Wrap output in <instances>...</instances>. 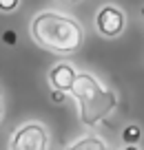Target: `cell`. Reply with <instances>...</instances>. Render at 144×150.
Instances as JSON below:
<instances>
[{"label":"cell","instance_id":"1","mask_svg":"<svg viewBox=\"0 0 144 150\" xmlns=\"http://www.w3.org/2000/svg\"><path fill=\"white\" fill-rule=\"evenodd\" d=\"M31 38L47 51L71 55L80 51L84 31L78 20L69 16H62L58 11H42L31 22Z\"/></svg>","mask_w":144,"mask_h":150},{"label":"cell","instance_id":"2","mask_svg":"<svg viewBox=\"0 0 144 150\" xmlns=\"http://www.w3.org/2000/svg\"><path fill=\"white\" fill-rule=\"evenodd\" d=\"M69 93L78 99L80 119H82V124H87V126H95V124L102 122L104 117H109L113 112V108L117 106L115 93L104 88V86L89 73H78L75 75Z\"/></svg>","mask_w":144,"mask_h":150},{"label":"cell","instance_id":"3","mask_svg":"<svg viewBox=\"0 0 144 150\" xmlns=\"http://www.w3.org/2000/svg\"><path fill=\"white\" fill-rule=\"evenodd\" d=\"M9 150H49V132L42 124L29 122L11 135Z\"/></svg>","mask_w":144,"mask_h":150},{"label":"cell","instance_id":"4","mask_svg":"<svg viewBox=\"0 0 144 150\" xmlns=\"http://www.w3.org/2000/svg\"><path fill=\"white\" fill-rule=\"evenodd\" d=\"M126 24V18H124V11L115 9V7H102V9L98 11V16H95V27H98V31L102 33V35L107 38H115L117 33H122V29H124Z\"/></svg>","mask_w":144,"mask_h":150},{"label":"cell","instance_id":"5","mask_svg":"<svg viewBox=\"0 0 144 150\" xmlns=\"http://www.w3.org/2000/svg\"><path fill=\"white\" fill-rule=\"evenodd\" d=\"M75 69L71 64H67V62H60V64H56L51 69V73H49V82H51V86L56 91H62V93H69L71 91V84H73L75 80Z\"/></svg>","mask_w":144,"mask_h":150},{"label":"cell","instance_id":"6","mask_svg":"<svg viewBox=\"0 0 144 150\" xmlns=\"http://www.w3.org/2000/svg\"><path fill=\"white\" fill-rule=\"evenodd\" d=\"M67 150H109V148H107V144H104L100 137L89 135V137H82V139H78L75 144H71Z\"/></svg>","mask_w":144,"mask_h":150},{"label":"cell","instance_id":"7","mask_svg":"<svg viewBox=\"0 0 144 150\" xmlns=\"http://www.w3.org/2000/svg\"><path fill=\"white\" fill-rule=\"evenodd\" d=\"M140 126H135V124H131V126H126L124 128V132H122V137H124V141L126 144H135V141L140 139Z\"/></svg>","mask_w":144,"mask_h":150},{"label":"cell","instance_id":"8","mask_svg":"<svg viewBox=\"0 0 144 150\" xmlns=\"http://www.w3.org/2000/svg\"><path fill=\"white\" fill-rule=\"evenodd\" d=\"M20 5V0H0V9L2 11H14Z\"/></svg>","mask_w":144,"mask_h":150},{"label":"cell","instance_id":"9","mask_svg":"<svg viewBox=\"0 0 144 150\" xmlns=\"http://www.w3.org/2000/svg\"><path fill=\"white\" fill-rule=\"evenodd\" d=\"M0 119H2V99H0Z\"/></svg>","mask_w":144,"mask_h":150},{"label":"cell","instance_id":"10","mask_svg":"<svg viewBox=\"0 0 144 150\" xmlns=\"http://www.w3.org/2000/svg\"><path fill=\"white\" fill-rule=\"evenodd\" d=\"M124 150H138V148H133V146H129V148H124Z\"/></svg>","mask_w":144,"mask_h":150},{"label":"cell","instance_id":"11","mask_svg":"<svg viewBox=\"0 0 144 150\" xmlns=\"http://www.w3.org/2000/svg\"><path fill=\"white\" fill-rule=\"evenodd\" d=\"M64 2H80V0H64Z\"/></svg>","mask_w":144,"mask_h":150},{"label":"cell","instance_id":"12","mask_svg":"<svg viewBox=\"0 0 144 150\" xmlns=\"http://www.w3.org/2000/svg\"><path fill=\"white\" fill-rule=\"evenodd\" d=\"M142 13H144V11H142Z\"/></svg>","mask_w":144,"mask_h":150}]
</instances>
